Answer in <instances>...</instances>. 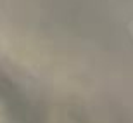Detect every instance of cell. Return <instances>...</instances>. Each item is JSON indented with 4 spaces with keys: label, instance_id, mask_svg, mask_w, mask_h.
Here are the masks:
<instances>
[{
    "label": "cell",
    "instance_id": "obj_2",
    "mask_svg": "<svg viewBox=\"0 0 133 123\" xmlns=\"http://www.w3.org/2000/svg\"><path fill=\"white\" fill-rule=\"evenodd\" d=\"M54 123H99V121H92L90 118H87L83 113H76L74 116L66 113H61V116H57Z\"/></svg>",
    "mask_w": 133,
    "mask_h": 123
},
{
    "label": "cell",
    "instance_id": "obj_1",
    "mask_svg": "<svg viewBox=\"0 0 133 123\" xmlns=\"http://www.w3.org/2000/svg\"><path fill=\"white\" fill-rule=\"evenodd\" d=\"M0 123H19L12 97L2 83H0Z\"/></svg>",
    "mask_w": 133,
    "mask_h": 123
}]
</instances>
